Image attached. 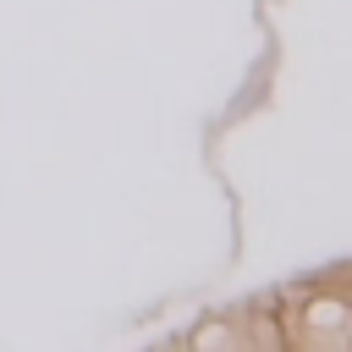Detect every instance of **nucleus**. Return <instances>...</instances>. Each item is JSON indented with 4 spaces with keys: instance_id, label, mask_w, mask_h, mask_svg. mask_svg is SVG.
<instances>
[{
    "instance_id": "1",
    "label": "nucleus",
    "mask_w": 352,
    "mask_h": 352,
    "mask_svg": "<svg viewBox=\"0 0 352 352\" xmlns=\"http://www.w3.org/2000/svg\"><path fill=\"white\" fill-rule=\"evenodd\" d=\"M192 346H253V341H248V324L242 319H226V324L192 330Z\"/></svg>"
}]
</instances>
